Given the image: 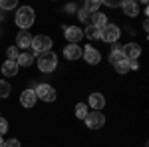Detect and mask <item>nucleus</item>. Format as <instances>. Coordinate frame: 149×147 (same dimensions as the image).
I'll list each match as a JSON object with an SVG mask.
<instances>
[{"mask_svg": "<svg viewBox=\"0 0 149 147\" xmlns=\"http://www.w3.org/2000/svg\"><path fill=\"white\" fill-rule=\"evenodd\" d=\"M119 36H121L119 26H115V24H105V26H102V40L103 42L115 44V42L119 40Z\"/></svg>", "mask_w": 149, "mask_h": 147, "instance_id": "20e7f679", "label": "nucleus"}, {"mask_svg": "<svg viewBox=\"0 0 149 147\" xmlns=\"http://www.w3.org/2000/svg\"><path fill=\"white\" fill-rule=\"evenodd\" d=\"M36 93L34 90H24L22 93H20V103H22L24 107H34L36 105Z\"/></svg>", "mask_w": 149, "mask_h": 147, "instance_id": "9b49d317", "label": "nucleus"}, {"mask_svg": "<svg viewBox=\"0 0 149 147\" xmlns=\"http://www.w3.org/2000/svg\"><path fill=\"white\" fill-rule=\"evenodd\" d=\"M81 58L88 62V64H92V66H95V64H100V60H102V54L93 48V46H86L84 50H81Z\"/></svg>", "mask_w": 149, "mask_h": 147, "instance_id": "0eeeda50", "label": "nucleus"}, {"mask_svg": "<svg viewBox=\"0 0 149 147\" xmlns=\"http://www.w3.org/2000/svg\"><path fill=\"white\" fill-rule=\"evenodd\" d=\"M52 38L46 34H38V36H32V50H34L36 54H42V52H48V50H52Z\"/></svg>", "mask_w": 149, "mask_h": 147, "instance_id": "7ed1b4c3", "label": "nucleus"}, {"mask_svg": "<svg viewBox=\"0 0 149 147\" xmlns=\"http://www.w3.org/2000/svg\"><path fill=\"white\" fill-rule=\"evenodd\" d=\"M84 34L88 36L92 42H95V40H102V28H97V26H88Z\"/></svg>", "mask_w": 149, "mask_h": 147, "instance_id": "f3484780", "label": "nucleus"}, {"mask_svg": "<svg viewBox=\"0 0 149 147\" xmlns=\"http://www.w3.org/2000/svg\"><path fill=\"white\" fill-rule=\"evenodd\" d=\"M2 147H20V141L18 139H10V141H4Z\"/></svg>", "mask_w": 149, "mask_h": 147, "instance_id": "c85d7f7f", "label": "nucleus"}, {"mask_svg": "<svg viewBox=\"0 0 149 147\" xmlns=\"http://www.w3.org/2000/svg\"><path fill=\"white\" fill-rule=\"evenodd\" d=\"M10 91H12L10 84L4 82V79H0V100H6V98L10 95Z\"/></svg>", "mask_w": 149, "mask_h": 147, "instance_id": "aec40b11", "label": "nucleus"}, {"mask_svg": "<svg viewBox=\"0 0 149 147\" xmlns=\"http://www.w3.org/2000/svg\"><path fill=\"white\" fill-rule=\"evenodd\" d=\"M123 60H125V56H123V52H121V48H115L113 52H111V54H109V62H111V64H119V62H123Z\"/></svg>", "mask_w": 149, "mask_h": 147, "instance_id": "6ab92c4d", "label": "nucleus"}, {"mask_svg": "<svg viewBox=\"0 0 149 147\" xmlns=\"http://www.w3.org/2000/svg\"><path fill=\"white\" fill-rule=\"evenodd\" d=\"M115 72H117V74H121V76H123V74H127V72H129V66H127V60H123V62H119V64H115Z\"/></svg>", "mask_w": 149, "mask_h": 147, "instance_id": "b1692460", "label": "nucleus"}, {"mask_svg": "<svg viewBox=\"0 0 149 147\" xmlns=\"http://www.w3.org/2000/svg\"><path fill=\"white\" fill-rule=\"evenodd\" d=\"M121 10L125 12V16H129V18H135L139 14V6L135 0H123V4H121Z\"/></svg>", "mask_w": 149, "mask_h": 147, "instance_id": "f8f14e48", "label": "nucleus"}, {"mask_svg": "<svg viewBox=\"0 0 149 147\" xmlns=\"http://www.w3.org/2000/svg\"><path fill=\"white\" fill-rule=\"evenodd\" d=\"M64 56L68 60H80L81 58V48L78 44H68L64 48Z\"/></svg>", "mask_w": 149, "mask_h": 147, "instance_id": "ddd939ff", "label": "nucleus"}, {"mask_svg": "<svg viewBox=\"0 0 149 147\" xmlns=\"http://www.w3.org/2000/svg\"><path fill=\"white\" fill-rule=\"evenodd\" d=\"M2 74L8 76V78L16 76V74H18V64H16V60H6V62L2 64Z\"/></svg>", "mask_w": 149, "mask_h": 147, "instance_id": "4468645a", "label": "nucleus"}, {"mask_svg": "<svg viewBox=\"0 0 149 147\" xmlns=\"http://www.w3.org/2000/svg\"><path fill=\"white\" fill-rule=\"evenodd\" d=\"M127 66H129V70H137V68H139L137 58H131V60H127Z\"/></svg>", "mask_w": 149, "mask_h": 147, "instance_id": "cd10ccee", "label": "nucleus"}, {"mask_svg": "<svg viewBox=\"0 0 149 147\" xmlns=\"http://www.w3.org/2000/svg\"><path fill=\"white\" fill-rule=\"evenodd\" d=\"M32 46V36H30V32L28 30H20L18 32V36H16V48H30Z\"/></svg>", "mask_w": 149, "mask_h": 147, "instance_id": "9d476101", "label": "nucleus"}, {"mask_svg": "<svg viewBox=\"0 0 149 147\" xmlns=\"http://www.w3.org/2000/svg\"><path fill=\"white\" fill-rule=\"evenodd\" d=\"M102 4L109 6V8H117V6H121V4H123V0H102Z\"/></svg>", "mask_w": 149, "mask_h": 147, "instance_id": "a878e982", "label": "nucleus"}, {"mask_svg": "<svg viewBox=\"0 0 149 147\" xmlns=\"http://www.w3.org/2000/svg\"><path fill=\"white\" fill-rule=\"evenodd\" d=\"M6 131H8V121L4 117H0V135H4Z\"/></svg>", "mask_w": 149, "mask_h": 147, "instance_id": "bb28decb", "label": "nucleus"}, {"mask_svg": "<svg viewBox=\"0 0 149 147\" xmlns=\"http://www.w3.org/2000/svg\"><path fill=\"white\" fill-rule=\"evenodd\" d=\"M78 16H80L81 22H88V18H90V12H88V10H80V12H78Z\"/></svg>", "mask_w": 149, "mask_h": 147, "instance_id": "c756f323", "label": "nucleus"}, {"mask_svg": "<svg viewBox=\"0 0 149 147\" xmlns=\"http://www.w3.org/2000/svg\"><path fill=\"white\" fill-rule=\"evenodd\" d=\"M107 24V18H105V14L102 12H93L92 14V26H97V28H102Z\"/></svg>", "mask_w": 149, "mask_h": 147, "instance_id": "a211bd4d", "label": "nucleus"}, {"mask_svg": "<svg viewBox=\"0 0 149 147\" xmlns=\"http://www.w3.org/2000/svg\"><path fill=\"white\" fill-rule=\"evenodd\" d=\"M36 20V14L32 10V6H22V8H18L16 10V18H14V22L16 26L20 28V30H28Z\"/></svg>", "mask_w": 149, "mask_h": 147, "instance_id": "f257e3e1", "label": "nucleus"}, {"mask_svg": "<svg viewBox=\"0 0 149 147\" xmlns=\"http://www.w3.org/2000/svg\"><path fill=\"white\" fill-rule=\"evenodd\" d=\"M121 52H123L125 60H131V58H139V54H141V46L135 44V42H129V44H125L123 48H121Z\"/></svg>", "mask_w": 149, "mask_h": 147, "instance_id": "1a4fd4ad", "label": "nucleus"}, {"mask_svg": "<svg viewBox=\"0 0 149 147\" xmlns=\"http://www.w3.org/2000/svg\"><path fill=\"white\" fill-rule=\"evenodd\" d=\"M34 93H36V98L42 100V102H54L56 100V90L50 84H38Z\"/></svg>", "mask_w": 149, "mask_h": 147, "instance_id": "39448f33", "label": "nucleus"}, {"mask_svg": "<svg viewBox=\"0 0 149 147\" xmlns=\"http://www.w3.org/2000/svg\"><path fill=\"white\" fill-rule=\"evenodd\" d=\"M81 38H84V30L80 26H68L66 28V40L70 44H78Z\"/></svg>", "mask_w": 149, "mask_h": 147, "instance_id": "6e6552de", "label": "nucleus"}, {"mask_svg": "<svg viewBox=\"0 0 149 147\" xmlns=\"http://www.w3.org/2000/svg\"><path fill=\"white\" fill-rule=\"evenodd\" d=\"M86 115H88V105H86V103H78V105H76V117L86 119Z\"/></svg>", "mask_w": 149, "mask_h": 147, "instance_id": "5701e85b", "label": "nucleus"}, {"mask_svg": "<svg viewBox=\"0 0 149 147\" xmlns=\"http://www.w3.org/2000/svg\"><path fill=\"white\" fill-rule=\"evenodd\" d=\"M6 56H8V60H16V58H18V48H16V46H10V48L6 50Z\"/></svg>", "mask_w": 149, "mask_h": 147, "instance_id": "393cba45", "label": "nucleus"}, {"mask_svg": "<svg viewBox=\"0 0 149 147\" xmlns=\"http://www.w3.org/2000/svg\"><path fill=\"white\" fill-rule=\"evenodd\" d=\"M86 125L90 127V129H100L105 125V115H103L100 109H95L93 113H88L86 115Z\"/></svg>", "mask_w": 149, "mask_h": 147, "instance_id": "423d86ee", "label": "nucleus"}, {"mask_svg": "<svg viewBox=\"0 0 149 147\" xmlns=\"http://www.w3.org/2000/svg\"><path fill=\"white\" fill-rule=\"evenodd\" d=\"M36 62H38L40 72H44V74H50V72H54V70L58 68V56L52 50L38 54V56H36Z\"/></svg>", "mask_w": 149, "mask_h": 147, "instance_id": "f03ea898", "label": "nucleus"}, {"mask_svg": "<svg viewBox=\"0 0 149 147\" xmlns=\"http://www.w3.org/2000/svg\"><path fill=\"white\" fill-rule=\"evenodd\" d=\"M135 2H137V0H135ZM139 2H147V0H139Z\"/></svg>", "mask_w": 149, "mask_h": 147, "instance_id": "473e14b6", "label": "nucleus"}, {"mask_svg": "<svg viewBox=\"0 0 149 147\" xmlns=\"http://www.w3.org/2000/svg\"><path fill=\"white\" fill-rule=\"evenodd\" d=\"M18 6V0H0V10H14Z\"/></svg>", "mask_w": 149, "mask_h": 147, "instance_id": "412c9836", "label": "nucleus"}, {"mask_svg": "<svg viewBox=\"0 0 149 147\" xmlns=\"http://www.w3.org/2000/svg\"><path fill=\"white\" fill-rule=\"evenodd\" d=\"M32 62H34V56H32L30 52H24V54H18V58H16V64H18V66H24V68L32 66Z\"/></svg>", "mask_w": 149, "mask_h": 147, "instance_id": "dca6fc26", "label": "nucleus"}, {"mask_svg": "<svg viewBox=\"0 0 149 147\" xmlns=\"http://www.w3.org/2000/svg\"><path fill=\"white\" fill-rule=\"evenodd\" d=\"M0 20H2V12H0Z\"/></svg>", "mask_w": 149, "mask_h": 147, "instance_id": "72a5a7b5", "label": "nucleus"}, {"mask_svg": "<svg viewBox=\"0 0 149 147\" xmlns=\"http://www.w3.org/2000/svg\"><path fill=\"white\" fill-rule=\"evenodd\" d=\"M64 10L68 12V14H74L78 8H76V4H74V2H70V4H66V8H64Z\"/></svg>", "mask_w": 149, "mask_h": 147, "instance_id": "7c9ffc66", "label": "nucleus"}, {"mask_svg": "<svg viewBox=\"0 0 149 147\" xmlns=\"http://www.w3.org/2000/svg\"><path fill=\"white\" fill-rule=\"evenodd\" d=\"M4 145V139H2V135H0V147Z\"/></svg>", "mask_w": 149, "mask_h": 147, "instance_id": "2f4dec72", "label": "nucleus"}, {"mask_svg": "<svg viewBox=\"0 0 149 147\" xmlns=\"http://www.w3.org/2000/svg\"><path fill=\"white\" fill-rule=\"evenodd\" d=\"M102 6V0H86V8L84 10H88V12H95L97 8Z\"/></svg>", "mask_w": 149, "mask_h": 147, "instance_id": "4be33fe9", "label": "nucleus"}, {"mask_svg": "<svg viewBox=\"0 0 149 147\" xmlns=\"http://www.w3.org/2000/svg\"><path fill=\"white\" fill-rule=\"evenodd\" d=\"M90 105H92L93 109H102V107H105V98H103L102 93H90Z\"/></svg>", "mask_w": 149, "mask_h": 147, "instance_id": "2eb2a0df", "label": "nucleus"}]
</instances>
